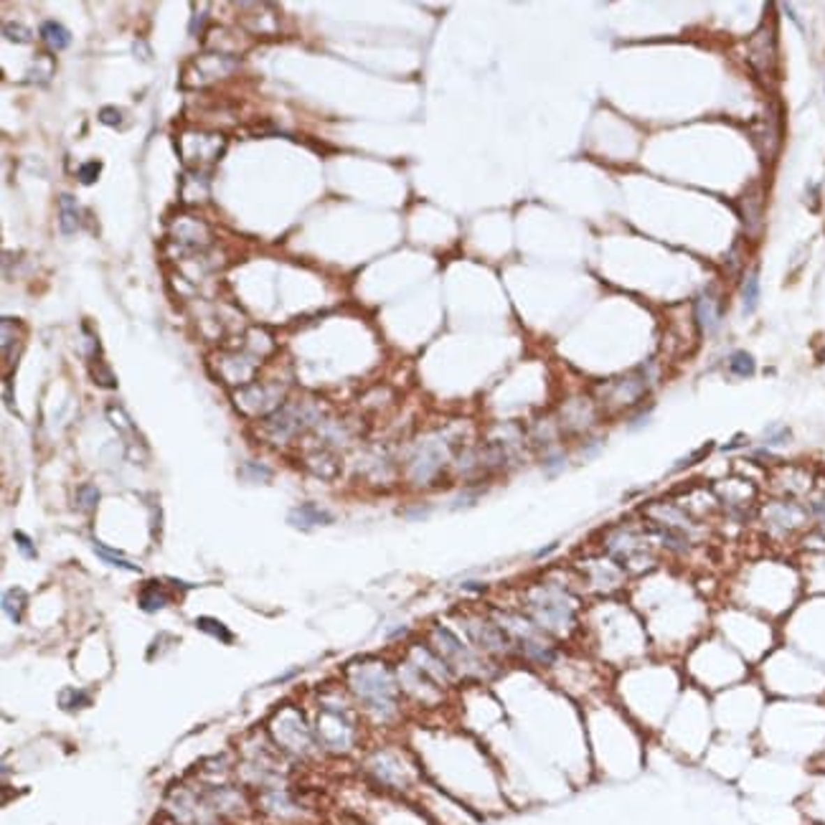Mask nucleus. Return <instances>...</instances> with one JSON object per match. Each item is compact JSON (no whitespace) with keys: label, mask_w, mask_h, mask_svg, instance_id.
Segmentation results:
<instances>
[{"label":"nucleus","mask_w":825,"mask_h":825,"mask_svg":"<svg viewBox=\"0 0 825 825\" xmlns=\"http://www.w3.org/2000/svg\"><path fill=\"white\" fill-rule=\"evenodd\" d=\"M553 549H556V544H549L546 549H541V551H536V559H541V556H546V553H551Z\"/></svg>","instance_id":"nucleus-31"},{"label":"nucleus","mask_w":825,"mask_h":825,"mask_svg":"<svg viewBox=\"0 0 825 825\" xmlns=\"http://www.w3.org/2000/svg\"><path fill=\"white\" fill-rule=\"evenodd\" d=\"M460 625L470 645L480 655L490 657L493 663H503V660L516 657V645H513L511 635L493 615H462Z\"/></svg>","instance_id":"nucleus-6"},{"label":"nucleus","mask_w":825,"mask_h":825,"mask_svg":"<svg viewBox=\"0 0 825 825\" xmlns=\"http://www.w3.org/2000/svg\"><path fill=\"white\" fill-rule=\"evenodd\" d=\"M696 315H699V322L704 330L713 333V330L719 328L721 313H719V308H716V300H713L711 295H701L699 302H696Z\"/></svg>","instance_id":"nucleus-14"},{"label":"nucleus","mask_w":825,"mask_h":825,"mask_svg":"<svg viewBox=\"0 0 825 825\" xmlns=\"http://www.w3.org/2000/svg\"><path fill=\"white\" fill-rule=\"evenodd\" d=\"M61 231L64 234H74L79 226V214H77V201L69 196V193H64L61 196Z\"/></svg>","instance_id":"nucleus-20"},{"label":"nucleus","mask_w":825,"mask_h":825,"mask_svg":"<svg viewBox=\"0 0 825 825\" xmlns=\"http://www.w3.org/2000/svg\"><path fill=\"white\" fill-rule=\"evenodd\" d=\"M313 731L318 747L328 755L345 757L356 752L358 741H361L356 706L338 691L322 693L318 711H315Z\"/></svg>","instance_id":"nucleus-3"},{"label":"nucleus","mask_w":825,"mask_h":825,"mask_svg":"<svg viewBox=\"0 0 825 825\" xmlns=\"http://www.w3.org/2000/svg\"><path fill=\"white\" fill-rule=\"evenodd\" d=\"M99 170H102V163H99V161L84 163V165L79 168V173H77V175H79V183H84V186H91V183L97 181Z\"/></svg>","instance_id":"nucleus-25"},{"label":"nucleus","mask_w":825,"mask_h":825,"mask_svg":"<svg viewBox=\"0 0 825 825\" xmlns=\"http://www.w3.org/2000/svg\"><path fill=\"white\" fill-rule=\"evenodd\" d=\"M521 612L553 640H569L579 632L581 602L572 589L561 584L544 581L531 587L523 595Z\"/></svg>","instance_id":"nucleus-2"},{"label":"nucleus","mask_w":825,"mask_h":825,"mask_svg":"<svg viewBox=\"0 0 825 825\" xmlns=\"http://www.w3.org/2000/svg\"><path fill=\"white\" fill-rule=\"evenodd\" d=\"M94 551L99 553V559L102 561H107V564H110V567H117V569H125V572H140V567H138V564H133V561H127L125 556H122V553L119 551H110V549H107L105 544H102V541H94Z\"/></svg>","instance_id":"nucleus-18"},{"label":"nucleus","mask_w":825,"mask_h":825,"mask_svg":"<svg viewBox=\"0 0 825 825\" xmlns=\"http://www.w3.org/2000/svg\"><path fill=\"white\" fill-rule=\"evenodd\" d=\"M290 523H292L295 528L308 531V528H315V526H330L333 523V513L322 511V508H318L315 503H302V505H297L295 511H290Z\"/></svg>","instance_id":"nucleus-11"},{"label":"nucleus","mask_w":825,"mask_h":825,"mask_svg":"<svg viewBox=\"0 0 825 825\" xmlns=\"http://www.w3.org/2000/svg\"><path fill=\"white\" fill-rule=\"evenodd\" d=\"M820 358H823V361H825V350H823V353H820Z\"/></svg>","instance_id":"nucleus-32"},{"label":"nucleus","mask_w":825,"mask_h":825,"mask_svg":"<svg viewBox=\"0 0 825 825\" xmlns=\"http://www.w3.org/2000/svg\"><path fill=\"white\" fill-rule=\"evenodd\" d=\"M77 500H79V508H82V511H91L99 500V490L94 488V485H82L77 493Z\"/></svg>","instance_id":"nucleus-24"},{"label":"nucleus","mask_w":825,"mask_h":825,"mask_svg":"<svg viewBox=\"0 0 825 825\" xmlns=\"http://www.w3.org/2000/svg\"><path fill=\"white\" fill-rule=\"evenodd\" d=\"M607 551H609V559L615 561L625 574L648 569V564L653 561L651 544H648L645 539H640V536L632 531H612L609 533Z\"/></svg>","instance_id":"nucleus-9"},{"label":"nucleus","mask_w":825,"mask_h":825,"mask_svg":"<svg viewBox=\"0 0 825 825\" xmlns=\"http://www.w3.org/2000/svg\"><path fill=\"white\" fill-rule=\"evenodd\" d=\"M708 452H711V445H704V447L699 449V452H693V455L683 457L681 462H676V468H673V473H681V470L691 468V465H696V462H701V457H706Z\"/></svg>","instance_id":"nucleus-26"},{"label":"nucleus","mask_w":825,"mask_h":825,"mask_svg":"<svg viewBox=\"0 0 825 825\" xmlns=\"http://www.w3.org/2000/svg\"><path fill=\"white\" fill-rule=\"evenodd\" d=\"M366 772L378 787L389 792H406L414 782V769L409 759L392 747L373 752L366 762Z\"/></svg>","instance_id":"nucleus-7"},{"label":"nucleus","mask_w":825,"mask_h":825,"mask_svg":"<svg viewBox=\"0 0 825 825\" xmlns=\"http://www.w3.org/2000/svg\"><path fill=\"white\" fill-rule=\"evenodd\" d=\"M764 440H767V445H772V447H782V445H787V442L792 440V432L785 424H772V427H767V432H764Z\"/></svg>","instance_id":"nucleus-22"},{"label":"nucleus","mask_w":825,"mask_h":825,"mask_svg":"<svg viewBox=\"0 0 825 825\" xmlns=\"http://www.w3.org/2000/svg\"><path fill=\"white\" fill-rule=\"evenodd\" d=\"M729 371L739 378H749V376H755L757 364L747 350H736V353H731V358H729Z\"/></svg>","instance_id":"nucleus-19"},{"label":"nucleus","mask_w":825,"mask_h":825,"mask_svg":"<svg viewBox=\"0 0 825 825\" xmlns=\"http://www.w3.org/2000/svg\"><path fill=\"white\" fill-rule=\"evenodd\" d=\"M138 604L142 612H161L163 607L170 604V595L161 587V581H147L138 595Z\"/></svg>","instance_id":"nucleus-12"},{"label":"nucleus","mask_w":825,"mask_h":825,"mask_svg":"<svg viewBox=\"0 0 825 825\" xmlns=\"http://www.w3.org/2000/svg\"><path fill=\"white\" fill-rule=\"evenodd\" d=\"M267 734L274 747L290 759H310L318 752L313 724L305 719V713L297 706H282L272 713L267 724Z\"/></svg>","instance_id":"nucleus-5"},{"label":"nucleus","mask_w":825,"mask_h":825,"mask_svg":"<svg viewBox=\"0 0 825 825\" xmlns=\"http://www.w3.org/2000/svg\"><path fill=\"white\" fill-rule=\"evenodd\" d=\"M744 442H747V437H744V434H736V437H734V440H731V442H729V445H724V449H727V452H729V449L744 447Z\"/></svg>","instance_id":"nucleus-30"},{"label":"nucleus","mask_w":825,"mask_h":825,"mask_svg":"<svg viewBox=\"0 0 825 825\" xmlns=\"http://www.w3.org/2000/svg\"><path fill=\"white\" fill-rule=\"evenodd\" d=\"M427 643L455 671L457 681H485L490 676H496L493 668H498V665L490 657L480 655L473 645L465 643L447 625H432L427 630Z\"/></svg>","instance_id":"nucleus-4"},{"label":"nucleus","mask_w":825,"mask_h":825,"mask_svg":"<svg viewBox=\"0 0 825 825\" xmlns=\"http://www.w3.org/2000/svg\"><path fill=\"white\" fill-rule=\"evenodd\" d=\"M196 627L201 630V632H206V635L221 640V643H234V632H231L221 620H214V617H198Z\"/></svg>","instance_id":"nucleus-17"},{"label":"nucleus","mask_w":825,"mask_h":825,"mask_svg":"<svg viewBox=\"0 0 825 825\" xmlns=\"http://www.w3.org/2000/svg\"><path fill=\"white\" fill-rule=\"evenodd\" d=\"M13 539H15V544H18V551H21L26 559H36V549H34V544H31V539L26 536V533L15 531Z\"/></svg>","instance_id":"nucleus-27"},{"label":"nucleus","mask_w":825,"mask_h":825,"mask_svg":"<svg viewBox=\"0 0 825 825\" xmlns=\"http://www.w3.org/2000/svg\"><path fill=\"white\" fill-rule=\"evenodd\" d=\"M3 31H6L8 38H13V41H18V43H29V41H31L29 31L21 29V26H10V23H8V26H6Z\"/></svg>","instance_id":"nucleus-28"},{"label":"nucleus","mask_w":825,"mask_h":825,"mask_svg":"<svg viewBox=\"0 0 825 825\" xmlns=\"http://www.w3.org/2000/svg\"><path fill=\"white\" fill-rule=\"evenodd\" d=\"M345 685L358 708L376 727H394L404 713V693L396 678V668L378 657L358 660L345 671Z\"/></svg>","instance_id":"nucleus-1"},{"label":"nucleus","mask_w":825,"mask_h":825,"mask_svg":"<svg viewBox=\"0 0 825 825\" xmlns=\"http://www.w3.org/2000/svg\"><path fill=\"white\" fill-rule=\"evenodd\" d=\"M41 36H43V41L49 43V46H51L54 51L66 49V46H69V41H71L69 31L64 29V26H59V23H54V21L43 23V26H41Z\"/></svg>","instance_id":"nucleus-15"},{"label":"nucleus","mask_w":825,"mask_h":825,"mask_svg":"<svg viewBox=\"0 0 825 825\" xmlns=\"http://www.w3.org/2000/svg\"><path fill=\"white\" fill-rule=\"evenodd\" d=\"M89 704H91V696L84 688H66L59 696V706L64 711H79V708H87Z\"/></svg>","instance_id":"nucleus-16"},{"label":"nucleus","mask_w":825,"mask_h":825,"mask_svg":"<svg viewBox=\"0 0 825 825\" xmlns=\"http://www.w3.org/2000/svg\"><path fill=\"white\" fill-rule=\"evenodd\" d=\"M625 577H627V574L617 567L615 561L609 559V561H600V564H592V567H589L587 581H589V587L602 592V595H612V592H617V589H623Z\"/></svg>","instance_id":"nucleus-10"},{"label":"nucleus","mask_w":825,"mask_h":825,"mask_svg":"<svg viewBox=\"0 0 825 825\" xmlns=\"http://www.w3.org/2000/svg\"><path fill=\"white\" fill-rule=\"evenodd\" d=\"M99 119H102L105 125H119V122H122V112L114 110V107H105V110L99 112Z\"/></svg>","instance_id":"nucleus-29"},{"label":"nucleus","mask_w":825,"mask_h":825,"mask_svg":"<svg viewBox=\"0 0 825 825\" xmlns=\"http://www.w3.org/2000/svg\"><path fill=\"white\" fill-rule=\"evenodd\" d=\"M741 302H744V310H747V313H755L757 310V302H759V277H757L755 272L749 274L747 282H744Z\"/></svg>","instance_id":"nucleus-21"},{"label":"nucleus","mask_w":825,"mask_h":825,"mask_svg":"<svg viewBox=\"0 0 825 825\" xmlns=\"http://www.w3.org/2000/svg\"><path fill=\"white\" fill-rule=\"evenodd\" d=\"M26 604H29V595L21 587L8 589L6 595H3V612H6V617L10 623H21Z\"/></svg>","instance_id":"nucleus-13"},{"label":"nucleus","mask_w":825,"mask_h":825,"mask_svg":"<svg viewBox=\"0 0 825 825\" xmlns=\"http://www.w3.org/2000/svg\"><path fill=\"white\" fill-rule=\"evenodd\" d=\"M396 678H399V685H401L404 699L419 704L422 708L440 706L442 701H445V691H447V688H442L437 681L429 678L427 673L422 671V668H417V665H414L412 660H406V657H401V660L396 663Z\"/></svg>","instance_id":"nucleus-8"},{"label":"nucleus","mask_w":825,"mask_h":825,"mask_svg":"<svg viewBox=\"0 0 825 825\" xmlns=\"http://www.w3.org/2000/svg\"><path fill=\"white\" fill-rule=\"evenodd\" d=\"M94 361H97V366L91 364V376H94V381H97L99 386H105V389H114L117 381H114V376L110 373V369H107L99 358H94Z\"/></svg>","instance_id":"nucleus-23"}]
</instances>
